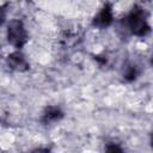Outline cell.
<instances>
[{"label": "cell", "mask_w": 153, "mask_h": 153, "mask_svg": "<svg viewBox=\"0 0 153 153\" xmlns=\"http://www.w3.org/2000/svg\"><path fill=\"white\" fill-rule=\"evenodd\" d=\"M126 23H127L128 30L133 35L139 37L146 36L151 30V26L148 23V14L146 10L140 5L133 6V8L130 10V12L126 18Z\"/></svg>", "instance_id": "6da1fadb"}, {"label": "cell", "mask_w": 153, "mask_h": 153, "mask_svg": "<svg viewBox=\"0 0 153 153\" xmlns=\"http://www.w3.org/2000/svg\"><path fill=\"white\" fill-rule=\"evenodd\" d=\"M7 41L11 45L20 49L27 42V31L19 19H12L7 25Z\"/></svg>", "instance_id": "7a4b0ae2"}, {"label": "cell", "mask_w": 153, "mask_h": 153, "mask_svg": "<svg viewBox=\"0 0 153 153\" xmlns=\"http://www.w3.org/2000/svg\"><path fill=\"white\" fill-rule=\"evenodd\" d=\"M114 20V14H112V7L110 4H105L100 11L93 17L92 25L98 29H106L111 25Z\"/></svg>", "instance_id": "3957f363"}, {"label": "cell", "mask_w": 153, "mask_h": 153, "mask_svg": "<svg viewBox=\"0 0 153 153\" xmlns=\"http://www.w3.org/2000/svg\"><path fill=\"white\" fill-rule=\"evenodd\" d=\"M6 63L12 71H16V72H26L30 68L27 60L19 50L11 53L6 59Z\"/></svg>", "instance_id": "277c9868"}, {"label": "cell", "mask_w": 153, "mask_h": 153, "mask_svg": "<svg viewBox=\"0 0 153 153\" xmlns=\"http://www.w3.org/2000/svg\"><path fill=\"white\" fill-rule=\"evenodd\" d=\"M63 117V111L61 110V108L55 106V105H49L44 109L42 117H41V122L45 126L59 122L60 120H62Z\"/></svg>", "instance_id": "5b68a950"}, {"label": "cell", "mask_w": 153, "mask_h": 153, "mask_svg": "<svg viewBox=\"0 0 153 153\" xmlns=\"http://www.w3.org/2000/svg\"><path fill=\"white\" fill-rule=\"evenodd\" d=\"M140 74V71H139V67L134 63H129L124 67V71H123V79L128 82L130 81H134L136 80V78L139 76Z\"/></svg>", "instance_id": "8992f818"}, {"label": "cell", "mask_w": 153, "mask_h": 153, "mask_svg": "<svg viewBox=\"0 0 153 153\" xmlns=\"http://www.w3.org/2000/svg\"><path fill=\"white\" fill-rule=\"evenodd\" d=\"M105 153H124V151L122 149V147L120 145L110 142L105 147Z\"/></svg>", "instance_id": "52a82bcc"}, {"label": "cell", "mask_w": 153, "mask_h": 153, "mask_svg": "<svg viewBox=\"0 0 153 153\" xmlns=\"http://www.w3.org/2000/svg\"><path fill=\"white\" fill-rule=\"evenodd\" d=\"M5 19H6V11H5L4 6H0V25L4 24Z\"/></svg>", "instance_id": "ba28073f"}, {"label": "cell", "mask_w": 153, "mask_h": 153, "mask_svg": "<svg viewBox=\"0 0 153 153\" xmlns=\"http://www.w3.org/2000/svg\"><path fill=\"white\" fill-rule=\"evenodd\" d=\"M27 153H50V149L49 148H36Z\"/></svg>", "instance_id": "9c48e42d"}]
</instances>
